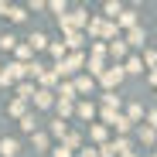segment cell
<instances>
[{
	"instance_id": "6da1fadb",
	"label": "cell",
	"mask_w": 157,
	"mask_h": 157,
	"mask_svg": "<svg viewBox=\"0 0 157 157\" xmlns=\"http://www.w3.org/2000/svg\"><path fill=\"white\" fill-rule=\"evenodd\" d=\"M82 68H86V55H82V51H68L62 62H55V65H51V72H55V78H58V82H62V78H68V75H78Z\"/></svg>"
},
{
	"instance_id": "7a4b0ae2",
	"label": "cell",
	"mask_w": 157,
	"mask_h": 157,
	"mask_svg": "<svg viewBox=\"0 0 157 157\" xmlns=\"http://www.w3.org/2000/svg\"><path fill=\"white\" fill-rule=\"evenodd\" d=\"M86 31H89V38H96V41H113V38H120V31H116V24L113 21H106V17H92L89 24H86Z\"/></svg>"
},
{
	"instance_id": "3957f363",
	"label": "cell",
	"mask_w": 157,
	"mask_h": 157,
	"mask_svg": "<svg viewBox=\"0 0 157 157\" xmlns=\"http://www.w3.org/2000/svg\"><path fill=\"white\" fill-rule=\"evenodd\" d=\"M58 24H62V31H82L89 24V14L86 10H68V14L58 17Z\"/></svg>"
},
{
	"instance_id": "277c9868",
	"label": "cell",
	"mask_w": 157,
	"mask_h": 157,
	"mask_svg": "<svg viewBox=\"0 0 157 157\" xmlns=\"http://www.w3.org/2000/svg\"><path fill=\"white\" fill-rule=\"evenodd\" d=\"M24 65L21 62H10L7 68H0V86H17V82H24Z\"/></svg>"
},
{
	"instance_id": "5b68a950",
	"label": "cell",
	"mask_w": 157,
	"mask_h": 157,
	"mask_svg": "<svg viewBox=\"0 0 157 157\" xmlns=\"http://www.w3.org/2000/svg\"><path fill=\"white\" fill-rule=\"evenodd\" d=\"M120 82H123V68H120V65H106V72L99 75V86L106 89V92H116Z\"/></svg>"
},
{
	"instance_id": "8992f818",
	"label": "cell",
	"mask_w": 157,
	"mask_h": 157,
	"mask_svg": "<svg viewBox=\"0 0 157 157\" xmlns=\"http://www.w3.org/2000/svg\"><path fill=\"white\" fill-rule=\"evenodd\" d=\"M31 102H34V109H51V106H55V92H51V89H34Z\"/></svg>"
},
{
	"instance_id": "52a82bcc",
	"label": "cell",
	"mask_w": 157,
	"mask_h": 157,
	"mask_svg": "<svg viewBox=\"0 0 157 157\" xmlns=\"http://www.w3.org/2000/svg\"><path fill=\"white\" fill-rule=\"evenodd\" d=\"M72 89H75V96H89V92L96 89V78H89V75H75V78H72Z\"/></svg>"
},
{
	"instance_id": "ba28073f",
	"label": "cell",
	"mask_w": 157,
	"mask_h": 157,
	"mask_svg": "<svg viewBox=\"0 0 157 157\" xmlns=\"http://www.w3.org/2000/svg\"><path fill=\"white\" fill-rule=\"evenodd\" d=\"M144 41H147V34H144L140 24H137V28H130V31H126V38H123V44H126V48H144Z\"/></svg>"
},
{
	"instance_id": "9c48e42d",
	"label": "cell",
	"mask_w": 157,
	"mask_h": 157,
	"mask_svg": "<svg viewBox=\"0 0 157 157\" xmlns=\"http://www.w3.org/2000/svg\"><path fill=\"white\" fill-rule=\"evenodd\" d=\"M65 51H82V44H86V34L82 31H65Z\"/></svg>"
},
{
	"instance_id": "30bf717a",
	"label": "cell",
	"mask_w": 157,
	"mask_h": 157,
	"mask_svg": "<svg viewBox=\"0 0 157 157\" xmlns=\"http://www.w3.org/2000/svg\"><path fill=\"white\" fill-rule=\"evenodd\" d=\"M75 116L92 123V116H96V102H92V99H82V102H75Z\"/></svg>"
},
{
	"instance_id": "8fae6325",
	"label": "cell",
	"mask_w": 157,
	"mask_h": 157,
	"mask_svg": "<svg viewBox=\"0 0 157 157\" xmlns=\"http://www.w3.org/2000/svg\"><path fill=\"white\" fill-rule=\"evenodd\" d=\"M106 55H113V58H116V65H120V58H126V44H123V38L106 41Z\"/></svg>"
},
{
	"instance_id": "7c38bea8",
	"label": "cell",
	"mask_w": 157,
	"mask_h": 157,
	"mask_svg": "<svg viewBox=\"0 0 157 157\" xmlns=\"http://www.w3.org/2000/svg\"><path fill=\"white\" fill-rule=\"evenodd\" d=\"M113 24H116V31H120V28H126V31H130V28H137V14H133V10H120Z\"/></svg>"
},
{
	"instance_id": "4fadbf2b",
	"label": "cell",
	"mask_w": 157,
	"mask_h": 157,
	"mask_svg": "<svg viewBox=\"0 0 157 157\" xmlns=\"http://www.w3.org/2000/svg\"><path fill=\"white\" fill-rule=\"evenodd\" d=\"M89 140L102 147V144H106V140H109V130H106V126H102V123H92V126H89Z\"/></svg>"
},
{
	"instance_id": "5bb4252c",
	"label": "cell",
	"mask_w": 157,
	"mask_h": 157,
	"mask_svg": "<svg viewBox=\"0 0 157 157\" xmlns=\"http://www.w3.org/2000/svg\"><path fill=\"white\" fill-rule=\"evenodd\" d=\"M109 130H116V137H126L130 130H133V123H130V120H126L123 113H116V120L109 123Z\"/></svg>"
},
{
	"instance_id": "9a60e30c",
	"label": "cell",
	"mask_w": 157,
	"mask_h": 157,
	"mask_svg": "<svg viewBox=\"0 0 157 157\" xmlns=\"http://www.w3.org/2000/svg\"><path fill=\"white\" fill-rule=\"evenodd\" d=\"M55 109H58V120H72V116H75V102H68V99H55Z\"/></svg>"
},
{
	"instance_id": "2e32d148",
	"label": "cell",
	"mask_w": 157,
	"mask_h": 157,
	"mask_svg": "<svg viewBox=\"0 0 157 157\" xmlns=\"http://www.w3.org/2000/svg\"><path fill=\"white\" fill-rule=\"evenodd\" d=\"M34 89H38V86H34V82H28V78H24V82H17V99H21V102H31Z\"/></svg>"
},
{
	"instance_id": "e0dca14e",
	"label": "cell",
	"mask_w": 157,
	"mask_h": 157,
	"mask_svg": "<svg viewBox=\"0 0 157 157\" xmlns=\"http://www.w3.org/2000/svg\"><path fill=\"white\" fill-rule=\"evenodd\" d=\"M120 68H123V75H126V72H130V75H140V72H144V58H137V55H133V58H126Z\"/></svg>"
},
{
	"instance_id": "ac0fdd59",
	"label": "cell",
	"mask_w": 157,
	"mask_h": 157,
	"mask_svg": "<svg viewBox=\"0 0 157 157\" xmlns=\"http://www.w3.org/2000/svg\"><path fill=\"white\" fill-rule=\"evenodd\" d=\"M17 150H21V147H17L14 137H4V140H0V154H4V157H17Z\"/></svg>"
},
{
	"instance_id": "d6986e66",
	"label": "cell",
	"mask_w": 157,
	"mask_h": 157,
	"mask_svg": "<svg viewBox=\"0 0 157 157\" xmlns=\"http://www.w3.org/2000/svg\"><path fill=\"white\" fill-rule=\"evenodd\" d=\"M55 99H68V102H75V89H72V82H58Z\"/></svg>"
},
{
	"instance_id": "ffe728a7",
	"label": "cell",
	"mask_w": 157,
	"mask_h": 157,
	"mask_svg": "<svg viewBox=\"0 0 157 157\" xmlns=\"http://www.w3.org/2000/svg\"><path fill=\"white\" fill-rule=\"evenodd\" d=\"M14 55H17V62H21V65H28V62H31V55H34V51L28 48V41H24V44H14Z\"/></svg>"
},
{
	"instance_id": "44dd1931",
	"label": "cell",
	"mask_w": 157,
	"mask_h": 157,
	"mask_svg": "<svg viewBox=\"0 0 157 157\" xmlns=\"http://www.w3.org/2000/svg\"><path fill=\"white\" fill-rule=\"evenodd\" d=\"M109 144H113L116 157H123V154H130V150H133V147H130V140H126V137H116V140H109Z\"/></svg>"
},
{
	"instance_id": "7402d4cb",
	"label": "cell",
	"mask_w": 157,
	"mask_h": 157,
	"mask_svg": "<svg viewBox=\"0 0 157 157\" xmlns=\"http://www.w3.org/2000/svg\"><path fill=\"white\" fill-rule=\"evenodd\" d=\"M28 48H31V51H44V48H48V38H44V34H31V38H28Z\"/></svg>"
},
{
	"instance_id": "603a6c76",
	"label": "cell",
	"mask_w": 157,
	"mask_h": 157,
	"mask_svg": "<svg viewBox=\"0 0 157 157\" xmlns=\"http://www.w3.org/2000/svg\"><path fill=\"white\" fill-rule=\"evenodd\" d=\"M38 82H41L38 89H51V86H55V82H58V78H55V72H51V68H44V72L38 75Z\"/></svg>"
},
{
	"instance_id": "cb8c5ba5",
	"label": "cell",
	"mask_w": 157,
	"mask_h": 157,
	"mask_svg": "<svg viewBox=\"0 0 157 157\" xmlns=\"http://www.w3.org/2000/svg\"><path fill=\"white\" fill-rule=\"evenodd\" d=\"M102 109H116L120 113V96L116 92H102Z\"/></svg>"
},
{
	"instance_id": "d4e9b609",
	"label": "cell",
	"mask_w": 157,
	"mask_h": 157,
	"mask_svg": "<svg viewBox=\"0 0 157 157\" xmlns=\"http://www.w3.org/2000/svg\"><path fill=\"white\" fill-rule=\"evenodd\" d=\"M123 116H126L130 123H140V120H144V106H140V102H133V106H130V109H126Z\"/></svg>"
},
{
	"instance_id": "484cf974",
	"label": "cell",
	"mask_w": 157,
	"mask_h": 157,
	"mask_svg": "<svg viewBox=\"0 0 157 157\" xmlns=\"http://www.w3.org/2000/svg\"><path fill=\"white\" fill-rule=\"evenodd\" d=\"M48 51H51V58H58V62H62V58L68 55V51H65V44H62V41H48Z\"/></svg>"
},
{
	"instance_id": "4316f807",
	"label": "cell",
	"mask_w": 157,
	"mask_h": 157,
	"mask_svg": "<svg viewBox=\"0 0 157 157\" xmlns=\"http://www.w3.org/2000/svg\"><path fill=\"white\" fill-rule=\"evenodd\" d=\"M7 113H10V116H17V120H21V116H24V113H28V102H21V99H14V102H10V106H7Z\"/></svg>"
},
{
	"instance_id": "83f0119b",
	"label": "cell",
	"mask_w": 157,
	"mask_h": 157,
	"mask_svg": "<svg viewBox=\"0 0 157 157\" xmlns=\"http://www.w3.org/2000/svg\"><path fill=\"white\" fill-rule=\"evenodd\" d=\"M21 130H28V133H34V130H38V120H34V113H24V116H21Z\"/></svg>"
},
{
	"instance_id": "f1b7e54d",
	"label": "cell",
	"mask_w": 157,
	"mask_h": 157,
	"mask_svg": "<svg viewBox=\"0 0 157 157\" xmlns=\"http://www.w3.org/2000/svg\"><path fill=\"white\" fill-rule=\"evenodd\" d=\"M31 144H34L38 150H48V133H41V130H34V133H31Z\"/></svg>"
},
{
	"instance_id": "f546056e",
	"label": "cell",
	"mask_w": 157,
	"mask_h": 157,
	"mask_svg": "<svg viewBox=\"0 0 157 157\" xmlns=\"http://www.w3.org/2000/svg\"><path fill=\"white\" fill-rule=\"evenodd\" d=\"M65 133H68V123H65V120H55V123H51V137H58V140H62Z\"/></svg>"
},
{
	"instance_id": "4dcf8cb0",
	"label": "cell",
	"mask_w": 157,
	"mask_h": 157,
	"mask_svg": "<svg viewBox=\"0 0 157 157\" xmlns=\"http://www.w3.org/2000/svg\"><path fill=\"white\" fill-rule=\"evenodd\" d=\"M14 44H17L14 34H0V48H4V51H14Z\"/></svg>"
},
{
	"instance_id": "1f68e13d",
	"label": "cell",
	"mask_w": 157,
	"mask_h": 157,
	"mask_svg": "<svg viewBox=\"0 0 157 157\" xmlns=\"http://www.w3.org/2000/svg\"><path fill=\"white\" fill-rule=\"evenodd\" d=\"M7 17H10V21H24L28 14H24V7H7Z\"/></svg>"
},
{
	"instance_id": "d6a6232c",
	"label": "cell",
	"mask_w": 157,
	"mask_h": 157,
	"mask_svg": "<svg viewBox=\"0 0 157 157\" xmlns=\"http://www.w3.org/2000/svg\"><path fill=\"white\" fill-rule=\"evenodd\" d=\"M140 140H144L147 147L154 144V130H150V126H140Z\"/></svg>"
},
{
	"instance_id": "836d02e7",
	"label": "cell",
	"mask_w": 157,
	"mask_h": 157,
	"mask_svg": "<svg viewBox=\"0 0 157 157\" xmlns=\"http://www.w3.org/2000/svg\"><path fill=\"white\" fill-rule=\"evenodd\" d=\"M96 154H99V157H116V150H113V144H109V140H106V144H102V147H99Z\"/></svg>"
},
{
	"instance_id": "e575fe53",
	"label": "cell",
	"mask_w": 157,
	"mask_h": 157,
	"mask_svg": "<svg viewBox=\"0 0 157 157\" xmlns=\"http://www.w3.org/2000/svg\"><path fill=\"white\" fill-rule=\"evenodd\" d=\"M48 7H51V10H55V14L62 17V14H65V0H55V4H48Z\"/></svg>"
},
{
	"instance_id": "d590c367",
	"label": "cell",
	"mask_w": 157,
	"mask_h": 157,
	"mask_svg": "<svg viewBox=\"0 0 157 157\" xmlns=\"http://www.w3.org/2000/svg\"><path fill=\"white\" fill-rule=\"evenodd\" d=\"M154 65H157V51H154V48H150V51H147V68H150V72H154Z\"/></svg>"
},
{
	"instance_id": "8d00e7d4",
	"label": "cell",
	"mask_w": 157,
	"mask_h": 157,
	"mask_svg": "<svg viewBox=\"0 0 157 157\" xmlns=\"http://www.w3.org/2000/svg\"><path fill=\"white\" fill-rule=\"evenodd\" d=\"M51 157H75L72 150H65V147H55V150H51Z\"/></svg>"
},
{
	"instance_id": "74e56055",
	"label": "cell",
	"mask_w": 157,
	"mask_h": 157,
	"mask_svg": "<svg viewBox=\"0 0 157 157\" xmlns=\"http://www.w3.org/2000/svg\"><path fill=\"white\" fill-rule=\"evenodd\" d=\"M7 7H10V4H4V0H0V14H4V17H7Z\"/></svg>"
},
{
	"instance_id": "f35d334b",
	"label": "cell",
	"mask_w": 157,
	"mask_h": 157,
	"mask_svg": "<svg viewBox=\"0 0 157 157\" xmlns=\"http://www.w3.org/2000/svg\"><path fill=\"white\" fill-rule=\"evenodd\" d=\"M123 157H137V154H133V150H130V154H123Z\"/></svg>"
}]
</instances>
